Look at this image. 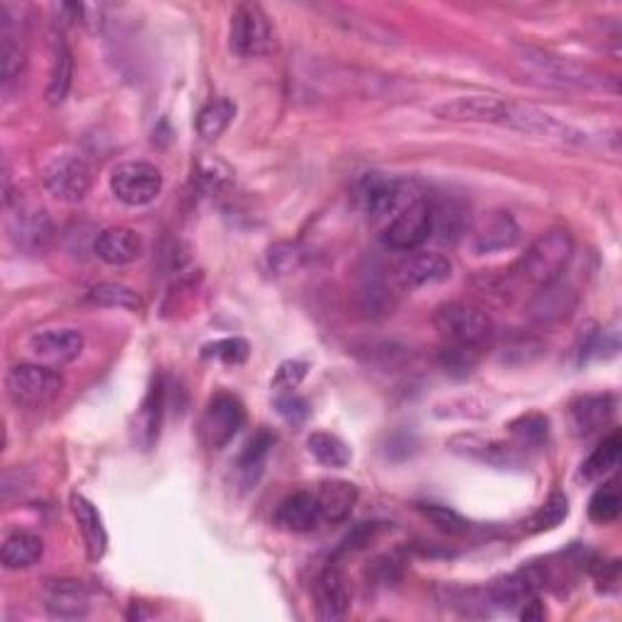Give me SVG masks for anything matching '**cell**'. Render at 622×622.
<instances>
[{
	"label": "cell",
	"instance_id": "obj_2",
	"mask_svg": "<svg viewBox=\"0 0 622 622\" xmlns=\"http://www.w3.org/2000/svg\"><path fill=\"white\" fill-rule=\"evenodd\" d=\"M571 258H574V238L564 228H552L528 246L523 258L518 261V275L538 289L548 287L562 281Z\"/></svg>",
	"mask_w": 622,
	"mask_h": 622
},
{
	"label": "cell",
	"instance_id": "obj_40",
	"mask_svg": "<svg viewBox=\"0 0 622 622\" xmlns=\"http://www.w3.org/2000/svg\"><path fill=\"white\" fill-rule=\"evenodd\" d=\"M479 358H481L479 348L455 346V343H446V346L440 348V355H438L442 370L450 373L452 377H467L477 367Z\"/></svg>",
	"mask_w": 622,
	"mask_h": 622
},
{
	"label": "cell",
	"instance_id": "obj_47",
	"mask_svg": "<svg viewBox=\"0 0 622 622\" xmlns=\"http://www.w3.org/2000/svg\"><path fill=\"white\" fill-rule=\"evenodd\" d=\"M307 363H302V360H287L283 363L281 367H277V375L273 379V387L277 391H289V389H297V385L304 379V375H307Z\"/></svg>",
	"mask_w": 622,
	"mask_h": 622
},
{
	"label": "cell",
	"instance_id": "obj_46",
	"mask_svg": "<svg viewBox=\"0 0 622 622\" xmlns=\"http://www.w3.org/2000/svg\"><path fill=\"white\" fill-rule=\"evenodd\" d=\"M275 409L277 414H281L287 424L292 426H299L307 421V416H309V404L307 399H302L295 389H289V391H277V397H275Z\"/></svg>",
	"mask_w": 622,
	"mask_h": 622
},
{
	"label": "cell",
	"instance_id": "obj_48",
	"mask_svg": "<svg viewBox=\"0 0 622 622\" xmlns=\"http://www.w3.org/2000/svg\"><path fill=\"white\" fill-rule=\"evenodd\" d=\"M377 530H379V523H360V526H355L350 536L340 542L338 554L363 550L365 544H370V540L377 536Z\"/></svg>",
	"mask_w": 622,
	"mask_h": 622
},
{
	"label": "cell",
	"instance_id": "obj_11",
	"mask_svg": "<svg viewBox=\"0 0 622 622\" xmlns=\"http://www.w3.org/2000/svg\"><path fill=\"white\" fill-rule=\"evenodd\" d=\"M8 234L18 251L37 256V253H44L52 244L54 222L47 210L18 202V207L8 217Z\"/></svg>",
	"mask_w": 622,
	"mask_h": 622
},
{
	"label": "cell",
	"instance_id": "obj_30",
	"mask_svg": "<svg viewBox=\"0 0 622 622\" xmlns=\"http://www.w3.org/2000/svg\"><path fill=\"white\" fill-rule=\"evenodd\" d=\"M163 406H166V391H163V383H156L149 389L146 399L139 406L134 416V442L142 450H151L159 440Z\"/></svg>",
	"mask_w": 622,
	"mask_h": 622
},
{
	"label": "cell",
	"instance_id": "obj_7",
	"mask_svg": "<svg viewBox=\"0 0 622 622\" xmlns=\"http://www.w3.org/2000/svg\"><path fill=\"white\" fill-rule=\"evenodd\" d=\"M112 195L126 207H146L154 202L163 190V175L146 161L120 163L110 175Z\"/></svg>",
	"mask_w": 622,
	"mask_h": 622
},
{
	"label": "cell",
	"instance_id": "obj_10",
	"mask_svg": "<svg viewBox=\"0 0 622 622\" xmlns=\"http://www.w3.org/2000/svg\"><path fill=\"white\" fill-rule=\"evenodd\" d=\"M246 424V409L236 397L232 395H217L210 404L207 411L202 416L200 434L210 450H224L232 442L238 430Z\"/></svg>",
	"mask_w": 622,
	"mask_h": 622
},
{
	"label": "cell",
	"instance_id": "obj_35",
	"mask_svg": "<svg viewBox=\"0 0 622 622\" xmlns=\"http://www.w3.org/2000/svg\"><path fill=\"white\" fill-rule=\"evenodd\" d=\"M88 302L95 307L105 309H126V312H142L144 302L136 295L132 287L122 283H100L91 292H88Z\"/></svg>",
	"mask_w": 622,
	"mask_h": 622
},
{
	"label": "cell",
	"instance_id": "obj_25",
	"mask_svg": "<svg viewBox=\"0 0 622 622\" xmlns=\"http://www.w3.org/2000/svg\"><path fill=\"white\" fill-rule=\"evenodd\" d=\"M95 256L108 265H130L144 256V238L134 228L112 226L95 241Z\"/></svg>",
	"mask_w": 622,
	"mask_h": 622
},
{
	"label": "cell",
	"instance_id": "obj_4",
	"mask_svg": "<svg viewBox=\"0 0 622 622\" xmlns=\"http://www.w3.org/2000/svg\"><path fill=\"white\" fill-rule=\"evenodd\" d=\"M6 389L12 404L24 406V409H40L61 395L63 377L52 365L20 363L8 370Z\"/></svg>",
	"mask_w": 622,
	"mask_h": 622
},
{
	"label": "cell",
	"instance_id": "obj_34",
	"mask_svg": "<svg viewBox=\"0 0 622 622\" xmlns=\"http://www.w3.org/2000/svg\"><path fill=\"white\" fill-rule=\"evenodd\" d=\"M513 446L526 452V450H540L544 442L550 438V421L548 416L542 414H526L516 418V421L509 426Z\"/></svg>",
	"mask_w": 622,
	"mask_h": 622
},
{
	"label": "cell",
	"instance_id": "obj_31",
	"mask_svg": "<svg viewBox=\"0 0 622 622\" xmlns=\"http://www.w3.org/2000/svg\"><path fill=\"white\" fill-rule=\"evenodd\" d=\"M71 79H73V57L71 49L63 37H54L52 42V73H49V85H47V103L49 105H61L71 91Z\"/></svg>",
	"mask_w": 622,
	"mask_h": 622
},
{
	"label": "cell",
	"instance_id": "obj_6",
	"mask_svg": "<svg viewBox=\"0 0 622 622\" xmlns=\"http://www.w3.org/2000/svg\"><path fill=\"white\" fill-rule=\"evenodd\" d=\"M228 47L241 59H258L275 52V30L261 6L241 3L234 10L232 28H228Z\"/></svg>",
	"mask_w": 622,
	"mask_h": 622
},
{
	"label": "cell",
	"instance_id": "obj_22",
	"mask_svg": "<svg viewBox=\"0 0 622 622\" xmlns=\"http://www.w3.org/2000/svg\"><path fill=\"white\" fill-rule=\"evenodd\" d=\"M618 399L613 395H587L571 401L569 424L577 438H589L613 421Z\"/></svg>",
	"mask_w": 622,
	"mask_h": 622
},
{
	"label": "cell",
	"instance_id": "obj_21",
	"mask_svg": "<svg viewBox=\"0 0 622 622\" xmlns=\"http://www.w3.org/2000/svg\"><path fill=\"white\" fill-rule=\"evenodd\" d=\"M273 442L275 438L271 430L261 428L248 438L244 450L238 452V460L234 465V485L241 493L256 489L265 472V465H268V457L273 452Z\"/></svg>",
	"mask_w": 622,
	"mask_h": 622
},
{
	"label": "cell",
	"instance_id": "obj_29",
	"mask_svg": "<svg viewBox=\"0 0 622 622\" xmlns=\"http://www.w3.org/2000/svg\"><path fill=\"white\" fill-rule=\"evenodd\" d=\"M487 591H489L491 603H493V608H497V611L516 613L528 601L536 599L540 589L536 587V581L530 579L528 571H518V574L497 579L491 583V587H487Z\"/></svg>",
	"mask_w": 622,
	"mask_h": 622
},
{
	"label": "cell",
	"instance_id": "obj_42",
	"mask_svg": "<svg viewBox=\"0 0 622 622\" xmlns=\"http://www.w3.org/2000/svg\"><path fill=\"white\" fill-rule=\"evenodd\" d=\"M542 353H544V346H542V340H538L536 336L513 334L503 340L501 360L513 363V365H526V363L538 360Z\"/></svg>",
	"mask_w": 622,
	"mask_h": 622
},
{
	"label": "cell",
	"instance_id": "obj_41",
	"mask_svg": "<svg viewBox=\"0 0 622 622\" xmlns=\"http://www.w3.org/2000/svg\"><path fill=\"white\" fill-rule=\"evenodd\" d=\"M569 516V499L564 493H552V497L544 501L540 509L532 513L528 520V532H544L554 530L557 526H562V520Z\"/></svg>",
	"mask_w": 622,
	"mask_h": 622
},
{
	"label": "cell",
	"instance_id": "obj_18",
	"mask_svg": "<svg viewBox=\"0 0 622 622\" xmlns=\"http://www.w3.org/2000/svg\"><path fill=\"white\" fill-rule=\"evenodd\" d=\"M577 292L564 283H552L540 287L538 295L528 302V319L538 326H554L569 319L571 312L577 309Z\"/></svg>",
	"mask_w": 622,
	"mask_h": 622
},
{
	"label": "cell",
	"instance_id": "obj_12",
	"mask_svg": "<svg viewBox=\"0 0 622 622\" xmlns=\"http://www.w3.org/2000/svg\"><path fill=\"white\" fill-rule=\"evenodd\" d=\"M520 241V226L511 212L491 210L469 226V246L477 256L509 251Z\"/></svg>",
	"mask_w": 622,
	"mask_h": 622
},
{
	"label": "cell",
	"instance_id": "obj_38",
	"mask_svg": "<svg viewBox=\"0 0 622 622\" xmlns=\"http://www.w3.org/2000/svg\"><path fill=\"white\" fill-rule=\"evenodd\" d=\"M234 171L217 156H200L193 171V183L207 195H217L232 183Z\"/></svg>",
	"mask_w": 622,
	"mask_h": 622
},
{
	"label": "cell",
	"instance_id": "obj_36",
	"mask_svg": "<svg viewBox=\"0 0 622 622\" xmlns=\"http://www.w3.org/2000/svg\"><path fill=\"white\" fill-rule=\"evenodd\" d=\"M620 450H622V438L615 430V434L608 436L599 448L591 452V457L581 467V477L587 481H595L603 479L613 472V469L620 465Z\"/></svg>",
	"mask_w": 622,
	"mask_h": 622
},
{
	"label": "cell",
	"instance_id": "obj_49",
	"mask_svg": "<svg viewBox=\"0 0 622 622\" xmlns=\"http://www.w3.org/2000/svg\"><path fill=\"white\" fill-rule=\"evenodd\" d=\"M518 615H520V620H544V615L548 613H544V605L538 601V595H536V599L520 608Z\"/></svg>",
	"mask_w": 622,
	"mask_h": 622
},
{
	"label": "cell",
	"instance_id": "obj_1",
	"mask_svg": "<svg viewBox=\"0 0 622 622\" xmlns=\"http://www.w3.org/2000/svg\"><path fill=\"white\" fill-rule=\"evenodd\" d=\"M518 61L523 63L528 73L538 75L544 85L569 88V91L618 93V85L611 75L595 71L591 67H583V63L571 61L567 57H557L532 47H520Z\"/></svg>",
	"mask_w": 622,
	"mask_h": 622
},
{
	"label": "cell",
	"instance_id": "obj_14",
	"mask_svg": "<svg viewBox=\"0 0 622 622\" xmlns=\"http://www.w3.org/2000/svg\"><path fill=\"white\" fill-rule=\"evenodd\" d=\"M506 108H509V100L497 95H460L436 105L434 114L438 120L460 124H501Z\"/></svg>",
	"mask_w": 622,
	"mask_h": 622
},
{
	"label": "cell",
	"instance_id": "obj_44",
	"mask_svg": "<svg viewBox=\"0 0 622 622\" xmlns=\"http://www.w3.org/2000/svg\"><path fill=\"white\" fill-rule=\"evenodd\" d=\"M418 511L424 513L426 520H430V526H436L440 532H448V536H462V532L469 530L467 520L448 509V506H436V503H426V506H418Z\"/></svg>",
	"mask_w": 622,
	"mask_h": 622
},
{
	"label": "cell",
	"instance_id": "obj_8",
	"mask_svg": "<svg viewBox=\"0 0 622 622\" xmlns=\"http://www.w3.org/2000/svg\"><path fill=\"white\" fill-rule=\"evenodd\" d=\"M42 183L49 195L73 205V202H81L91 193L93 171L88 166V161L79 154H59L47 161L42 171Z\"/></svg>",
	"mask_w": 622,
	"mask_h": 622
},
{
	"label": "cell",
	"instance_id": "obj_5",
	"mask_svg": "<svg viewBox=\"0 0 622 622\" xmlns=\"http://www.w3.org/2000/svg\"><path fill=\"white\" fill-rule=\"evenodd\" d=\"M421 197L424 195L416 193L411 183L399 181V177H387L383 173H367L358 185V202L373 222L395 220L404 207H409L411 202Z\"/></svg>",
	"mask_w": 622,
	"mask_h": 622
},
{
	"label": "cell",
	"instance_id": "obj_20",
	"mask_svg": "<svg viewBox=\"0 0 622 622\" xmlns=\"http://www.w3.org/2000/svg\"><path fill=\"white\" fill-rule=\"evenodd\" d=\"M85 348V338L75 328H49L30 338V350L44 365H67L73 363Z\"/></svg>",
	"mask_w": 622,
	"mask_h": 622
},
{
	"label": "cell",
	"instance_id": "obj_43",
	"mask_svg": "<svg viewBox=\"0 0 622 622\" xmlns=\"http://www.w3.org/2000/svg\"><path fill=\"white\" fill-rule=\"evenodd\" d=\"M248 343L244 338H222V340H214L207 343L205 348H202V355L212 360H220L224 365H244L248 360Z\"/></svg>",
	"mask_w": 622,
	"mask_h": 622
},
{
	"label": "cell",
	"instance_id": "obj_37",
	"mask_svg": "<svg viewBox=\"0 0 622 622\" xmlns=\"http://www.w3.org/2000/svg\"><path fill=\"white\" fill-rule=\"evenodd\" d=\"M307 448L314 455L316 462H322L324 467H332V469L348 467L353 460L350 448L334 434H312L307 440Z\"/></svg>",
	"mask_w": 622,
	"mask_h": 622
},
{
	"label": "cell",
	"instance_id": "obj_28",
	"mask_svg": "<svg viewBox=\"0 0 622 622\" xmlns=\"http://www.w3.org/2000/svg\"><path fill=\"white\" fill-rule=\"evenodd\" d=\"M71 511H73L75 523H79V530L83 536L88 560L91 562L103 560V554L108 550V530L103 526V518H100L98 509L85 497H81V493H73Z\"/></svg>",
	"mask_w": 622,
	"mask_h": 622
},
{
	"label": "cell",
	"instance_id": "obj_9",
	"mask_svg": "<svg viewBox=\"0 0 622 622\" xmlns=\"http://www.w3.org/2000/svg\"><path fill=\"white\" fill-rule=\"evenodd\" d=\"M430 241V197H421L389 220L383 244L399 253H414Z\"/></svg>",
	"mask_w": 622,
	"mask_h": 622
},
{
	"label": "cell",
	"instance_id": "obj_19",
	"mask_svg": "<svg viewBox=\"0 0 622 622\" xmlns=\"http://www.w3.org/2000/svg\"><path fill=\"white\" fill-rule=\"evenodd\" d=\"M314 599H316V615L326 622L343 620L350 613V589L343 571L334 564H328L319 579L314 583Z\"/></svg>",
	"mask_w": 622,
	"mask_h": 622
},
{
	"label": "cell",
	"instance_id": "obj_23",
	"mask_svg": "<svg viewBox=\"0 0 622 622\" xmlns=\"http://www.w3.org/2000/svg\"><path fill=\"white\" fill-rule=\"evenodd\" d=\"M397 277L404 287L416 289L426 285H440L452 277V263L440 253L414 251L401 261Z\"/></svg>",
	"mask_w": 622,
	"mask_h": 622
},
{
	"label": "cell",
	"instance_id": "obj_13",
	"mask_svg": "<svg viewBox=\"0 0 622 622\" xmlns=\"http://www.w3.org/2000/svg\"><path fill=\"white\" fill-rule=\"evenodd\" d=\"M501 126H509V130L532 134V136H542V139H557V142H569V144H581L583 142V134L577 132L574 126L554 120L552 114L536 110L530 105L509 103Z\"/></svg>",
	"mask_w": 622,
	"mask_h": 622
},
{
	"label": "cell",
	"instance_id": "obj_26",
	"mask_svg": "<svg viewBox=\"0 0 622 622\" xmlns=\"http://www.w3.org/2000/svg\"><path fill=\"white\" fill-rule=\"evenodd\" d=\"M316 503H319L322 520L332 526L346 523L350 518L355 503H358V487L346 479H324L314 491Z\"/></svg>",
	"mask_w": 622,
	"mask_h": 622
},
{
	"label": "cell",
	"instance_id": "obj_16",
	"mask_svg": "<svg viewBox=\"0 0 622 622\" xmlns=\"http://www.w3.org/2000/svg\"><path fill=\"white\" fill-rule=\"evenodd\" d=\"M42 605L57 620H83L91 608V595L81 581L54 579L42 587Z\"/></svg>",
	"mask_w": 622,
	"mask_h": 622
},
{
	"label": "cell",
	"instance_id": "obj_45",
	"mask_svg": "<svg viewBox=\"0 0 622 622\" xmlns=\"http://www.w3.org/2000/svg\"><path fill=\"white\" fill-rule=\"evenodd\" d=\"M302 263H304V251L299 248V244H292V241H277V244L268 248V265L277 275L295 273Z\"/></svg>",
	"mask_w": 622,
	"mask_h": 622
},
{
	"label": "cell",
	"instance_id": "obj_32",
	"mask_svg": "<svg viewBox=\"0 0 622 622\" xmlns=\"http://www.w3.org/2000/svg\"><path fill=\"white\" fill-rule=\"evenodd\" d=\"M44 542L28 530L10 532L3 542V567L6 569H28L42 560Z\"/></svg>",
	"mask_w": 622,
	"mask_h": 622
},
{
	"label": "cell",
	"instance_id": "obj_39",
	"mask_svg": "<svg viewBox=\"0 0 622 622\" xmlns=\"http://www.w3.org/2000/svg\"><path fill=\"white\" fill-rule=\"evenodd\" d=\"M620 511H622V499H620L618 481H605V485L595 491L589 501V516L593 523L605 526L618 520Z\"/></svg>",
	"mask_w": 622,
	"mask_h": 622
},
{
	"label": "cell",
	"instance_id": "obj_24",
	"mask_svg": "<svg viewBox=\"0 0 622 622\" xmlns=\"http://www.w3.org/2000/svg\"><path fill=\"white\" fill-rule=\"evenodd\" d=\"M273 520L285 532H312L322 523L319 503L312 491H295L277 503Z\"/></svg>",
	"mask_w": 622,
	"mask_h": 622
},
{
	"label": "cell",
	"instance_id": "obj_27",
	"mask_svg": "<svg viewBox=\"0 0 622 622\" xmlns=\"http://www.w3.org/2000/svg\"><path fill=\"white\" fill-rule=\"evenodd\" d=\"M24 61H28V49H24L18 22L12 20L8 6H0V73H3L6 83L18 79Z\"/></svg>",
	"mask_w": 622,
	"mask_h": 622
},
{
	"label": "cell",
	"instance_id": "obj_3",
	"mask_svg": "<svg viewBox=\"0 0 622 622\" xmlns=\"http://www.w3.org/2000/svg\"><path fill=\"white\" fill-rule=\"evenodd\" d=\"M434 326L446 343L485 350L497 336L491 316L469 302L440 304L434 314Z\"/></svg>",
	"mask_w": 622,
	"mask_h": 622
},
{
	"label": "cell",
	"instance_id": "obj_15",
	"mask_svg": "<svg viewBox=\"0 0 622 622\" xmlns=\"http://www.w3.org/2000/svg\"><path fill=\"white\" fill-rule=\"evenodd\" d=\"M448 450L462 460L489 465V467H516L523 460V455L513 442H503L497 438H485L475 434H460L448 440Z\"/></svg>",
	"mask_w": 622,
	"mask_h": 622
},
{
	"label": "cell",
	"instance_id": "obj_17",
	"mask_svg": "<svg viewBox=\"0 0 622 622\" xmlns=\"http://www.w3.org/2000/svg\"><path fill=\"white\" fill-rule=\"evenodd\" d=\"M469 207L455 197L430 200V241L442 246H452L469 234Z\"/></svg>",
	"mask_w": 622,
	"mask_h": 622
},
{
	"label": "cell",
	"instance_id": "obj_33",
	"mask_svg": "<svg viewBox=\"0 0 622 622\" xmlns=\"http://www.w3.org/2000/svg\"><path fill=\"white\" fill-rule=\"evenodd\" d=\"M236 114V105L228 98H214L212 103L200 110L197 114V134L205 142H217V139L228 130Z\"/></svg>",
	"mask_w": 622,
	"mask_h": 622
}]
</instances>
